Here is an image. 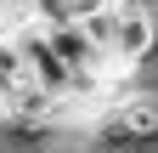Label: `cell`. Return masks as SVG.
Here are the masks:
<instances>
[{
    "instance_id": "6da1fadb",
    "label": "cell",
    "mask_w": 158,
    "mask_h": 153,
    "mask_svg": "<svg viewBox=\"0 0 158 153\" xmlns=\"http://www.w3.org/2000/svg\"><path fill=\"white\" fill-rule=\"evenodd\" d=\"M90 136L102 147H147V142H158V97H124Z\"/></svg>"
},
{
    "instance_id": "7a4b0ae2",
    "label": "cell",
    "mask_w": 158,
    "mask_h": 153,
    "mask_svg": "<svg viewBox=\"0 0 158 153\" xmlns=\"http://www.w3.org/2000/svg\"><path fill=\"white\" fill-rule=\"evenodd\" d=\"M118 23H113V57L124 63H141V57L158 46V17L152 11H135V6H113Z\"/></svg>"
},
{
    "instance_id": "3957f363",
    "label": "cell",
    "mask_w": 158,
    "mask_h": 153,
    "mask_svg": "<svg viewBox=\"0 0 158 153\" xmlns=\"http://www.w3.org/2000/svg\"><path fill=\"white\" fill-rule=\"evenodd\" d=\"M17 85H28V63H23V51H17L11 34H0V102H6Z\"/></svg>"
},
{
    "instance_id": "277c9868",
    "label": "cell",
    "mask_w": 158,
    "mask_h": 153,
    "mask_svg": "<svg viewBox=\"0 0 158 153\" xmlns=\"http://www.w3.org/2000/svg\"><path fill=\"white\" fill-rule=\"evenodd\" d=\"M113 6H135V11H152L158 0H113Z\"/></svg>"
}]
</instances>
